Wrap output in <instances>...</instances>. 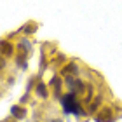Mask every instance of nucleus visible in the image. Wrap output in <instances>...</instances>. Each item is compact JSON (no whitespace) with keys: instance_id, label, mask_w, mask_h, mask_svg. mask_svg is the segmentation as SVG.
I'll use <instances>...</instances> for the list:
<instances>
[{"instance_id":"f257e3e1","label":"nucleus","mask_w":122,"mask_h":122,"mask_svg":"<svg viewBox=\"0 0 122 122\" xmlns=\"http://www.w3.org/2000/svg\"><path fill=\"white\" fill-rule=\"evenodd\" d=\"M61 105H63L65 112L66 113H73L77 117H80V115H84V110H82V105L77 101V96L75 94H65V96H61Z\"/></svg>"},{"instance_id":"f03ea898","label":"nucleus","mask_w":122,"mask_h":122,"mask_svg":"<svg viewBox=\"0 0 122 122\" xmlns=\"http://www.w3.org/2000/svg\"><path fill=\"white\" fill-rule=\"evenodd\" d=\"M112 119H113V113H112V110H110V108H103L101 112L94 117L96 122H112Z\"/></svg>"},{"instance_id":"7ed1b4c3","label":"nucleus","mask_w":122,"mask_h":122,"mask_svg":"<svg viewBox=\"0 0 122 122\" xmlns=\"http://www.w3.org/2000/svg\"><path fill=\"white\" fill-rule=\"evenodd\" d=\"M14 52V46L7 40H2L0 42V54H4V56H12Z\"/></svg>"},{"instance_id":"20e7f679","label":"nucleus","mask_w":122,"mask_h":122,"mask_svg":"<svg viewBox=\"0 0 122 122\" xmlns=\"http://www.w3.org/2000/svg\"><path fill=\"white\" fill-rule=\"evenodd\" d=\"M10 113H12V117H16L18 120L26 117V110L23 107H12V108H10Z\"/></svg>"},{"instance_id":"39448f33","label":"nucleus","mask_w":122,"mask_h":122,"mask_svg":"<svg viewBox=\"0 0 122 122\" xmlns=\"http://www.w3.org/2000/svg\"><path fill=\"white\" fill-rule=\"evenodd\" d=\"M35 94H37L38 98H44V99L47 98V87L44 86V82H40V84L37 86V89H35Z\"/></svg>"},{"instance_id":"423d86ee","label":"nucleus","mask_w":122,"mask_h":122,"mask_svg":"<svg viewBox=\"0 0 122 122\" xmlns=\"http://www.w3.org/2000/svg\"><path fill=\"white\" fill-rule=\"evenodd\" d=\"M18 49H23L25 51V54H28L30 51H31V44H30V40H26V38H23L19 44H18Z\"/></svg>"},{"instance_id":"0eeeda50","label":"nucleus","mask_w":122,"mask_h":122,"mask_svg":"<svg viewBox=\"0 0 122 122\" xmlns=\"http://www.w3.org/2000/svg\"><path fill=\"white\" fill-rule=\"evenodd\" d=\"M65 71H66V73H71V75H77V73H79V68H77V65L71 63V65H68L65 68Z\"/></svg>"},{"instance_id":"6e6552de","label":"nucleus","mask_w":122,"mask_h":122,"mask_svg":"<svg viewBox=\"0 0 122 122\" xmlns=\"http://www.w3.org/2000/svg\"><path fill=\"white\" fill-rule=\"evenodd\" d=\"M99 101H101V98L98 96L96 99H94V103H91V107H89V112H91V113H94V112H96V108L99 107Z\"/></svg>"},{"instance_id":"1a4fd4ad","label":"nucleus","mask_w":122,"mask_h":122,"mask_svg":"<svg viewBox=\"0 0 122 122\" xmlns=\"http://www.w3.org/2000/svg\"><path fill=\"white\" fill-rule=\"evenodd\" d=\"M52 86L56 87V98H58V92H59V87H61V79L54 77V79H52Z\"/></svg>"},{"instance_id":"9d476101","label":"nucleus","mask_w":122,"mask_h":122,"mask_svg":"<svg viewBox=\"0 0 122 122\" xmlns=\"http://www.w3.org/2000/svg\"><path fill=\"white\" fill-rule=\"evenodd\" d=\"M25 58H26V54H21V56H18V59H16V63H18L21 68H26V63H25Z\"/></svg>"},{"instance_id":"9b49d317","label":"nucleus","mask_w":122,"mask_h":122,"mask_svg":"<svg viewBox=\"0 0 122 122\" xmlns=\"http://www.w3.org/2000/svg\"><path fill=\"white\" fill-rule=\"evenodd\" d=\"M25 31H26V33H31V31H35V25H26Z\"/></svg>"},{"instance_id":"f8f14e48","label":"nucleus","mask_w":122,"mask_h":122,"mask_svg":"<svg viewBox=\"0 0 122 122\" xmlns=\"http://www.w3.org/2000/svg\"><path fill=\"white\" fill-rule=\"evenodd\" d=\"M2 68H5V61L0 58V70H2Z\"/></svg>"},{"instance_id":"ddd939ff","label":"nucleus","mask_w":122,"mask_h":122,"mask_svg":"<svg viewBox=\"0 0 122 122\" xmlns=\"http://www.w3.org/2000/svg\"><path fill=\"white\" fill-rule=\"evenodd\" d=\"M52 122H63V120H59V119H56V120H52Z\"/></svg>"},{"instance_id":"4468645a","label":"nucleus","mask_w":122,"mask_h":122,"mask_svg":"<svg viewBox=\"0 0 122 122\" xmlns=\"http://www.w3.org/2000/svg\"><path fill=\"white\" fill-rule=\"evenodd\" d=\"M5 122H7V120H5Z\"/></svg>"}]
</instances>
